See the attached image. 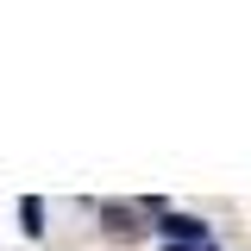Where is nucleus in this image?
<instances>
[{"label":"nucleus","mask_w":251,"mask_h":251,"mask_svg":"<svg viewBox=\"0 0 251 251\" xmlns=\"http://www.w3.org/2000/svg\"><path fill=\"white\" fill-rule=\"evenodd\" d=\"M157 232H163V245H195V239H207V220H195V214H163V220H157Z\"/></svg>","instance_id":"obj_1"},{"label":"nucleus","mask_w":251,"mask_h":251,"mask_svg":"<svg viewBox=\"0 0 251 251\" xmlns=\"http://www.w3.org/2000/svg\"><path fill=\"white\" fill-rule=\"evenodd\" d=\"M19 226H25L31 239L44 232V201H38V195H25V201H19Z\"/></svg>","instance_id":"obj_2"},{"label":"nucleus","mask_w":251,"mask_h":251,"mask_svg":"<svg viewBox=\"0 0 251 251\" xmlns=\"http://www.w3.org/2000/svg\"><path fill=\"white\" fill-rule=\"evenodd\" d=\"M100 220H107L113 232H138V214H132V207H100Z\"/></svg>","instance_id":"obj_3"},{"label":"nucleus","mask_w":251,"mask_h":251,"mask_svg":"<svg viewBox=\"0 0 251 251\" xmlns=\"http://www.w3.org/2000/svg\"><path fill=\"white\" fill-rule=\"evenodd\" d=\"M170 251H214V239H195V245H170Z\"/></svg>","instance_id":"obj_4"}]
</instances>
